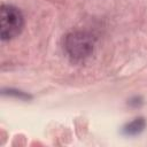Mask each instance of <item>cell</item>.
Instances as JSON below:
<instances>
[{"label": "cell", "mask_w": 147, "mask_h": 147, "mask_svg": "<svg viewBox=\"0 0 147 147\" xmlns=\"http://www.w3.org/2000/svg\"><path fill=\"white\" fill-rule=\"evenodd\" d=\"M2 94L3 95H8V96H13L20 100H30L31 95L21 91V90H16V88H3L2 90Z\"/></svg>", "instance_id": "obj_4"}, {"label": "cell", "mask_w": 147, "mask_h": 147, "mask_svg": "<svg viewBox=\"0 0 147 147\" xmlns=\"http://www.w3.org/2000/svg\"><path fill=\"white\" fill-rule=\"evenodd\" d=\"M129 105L130 106H134V107H139L141 105V100L140 98H134V99H131L129 101Z\"/></svg>", "instance_id": "obj_5"}, {"label": "cell", "mask_w": 147, "mask_h": 147, "mask_svg": "<svg viewBox=\"0 0 147 147\" xmlns=\"http://www.w3.org/2000/svg\"><path fill=\"white\" fill-rule=\"evenodd\" d=\"M94 37L87 31H72L64 38V51L75 62H80L90 57L94 51Z\"/></svg>", "instance_id": "obj_1"}, {"label": "cell", "mask_w": 147, "mask_h": 147, "mask_svg": "<svg viewBox=\"0 0 147 147\" xmlns=\"http://www.w3.org/2000/svg\"><path fill=\"white\" fill-rule=\"evenodd\" d=\"M146 127V119L141 116L133 118L132 121L127 122L123 127H122V133L125 136H138L140 134Z\"/></svg>", "instance_id": "obj_3"}, {"label": "cell", "mask_w": 147, "mask_h": 147, "mask_svg": "<svg viewBox=\"0 0 147 147\" xmlns=\"http://www.w3.org/2000/svg\"><path fill=\"white\" fill-rule=\"evenodd\" d=\"M24 26V17L21 10L11 5H2L0 10V37L2 40H11L17 37Z\"/></svg>", "instance_id": "obj_2"}]
</instances>
